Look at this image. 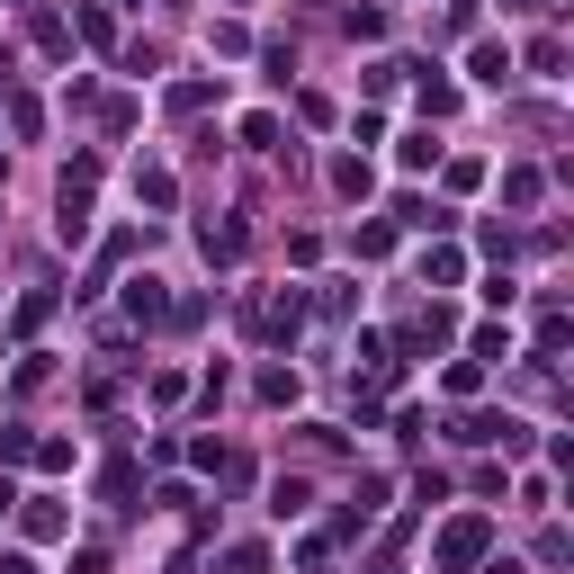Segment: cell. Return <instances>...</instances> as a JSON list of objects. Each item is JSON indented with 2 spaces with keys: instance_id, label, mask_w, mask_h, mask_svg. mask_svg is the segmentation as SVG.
<instances>
[{
  "instance_id": "obj_1",
  "label": "cell",
  "mask_w": 574,
  "mask_h": 574,
  "mask_svg": "<svg viewBox=\"0 0 574 574\" xmlns=\"http://www.w3.org/2000/svg\"><path fill=\"white\" fill-rule=\"evenodd\" d=\"M485 548H493V521H485V512H458V521H449L440 539H431V556H440L449 574H467V565H476Z\"/></svg>"
},
{
  "instance_id": "obj_2",
  "label": "cell",
  "mask_w": 574,
  "mask_h": 574,
  "mask_svg": "<svg viewBox=\"0 0 574 574\" xmlns=\"http://www.w3.org/2000/svg\"><path fill=\"white\" fill-rule=\"evenodd\" d=\"M449 440H458V449H493V440H502V449H530V422H512V413H467Z\"/></svg>"
},
{
  "instance_id": "obj_3",
  "label": "cell",
  "mask_w": 574,
  "mask_h": 574,
  "mask_svg": "<svg viewBox=\"0 0 574 574\" xmlns=\"http://www.w3.org/2000/svg\"><path fill=\"white\" fill-rule=\"evenodd\" d=\"M180 306L162 297V278H126V323H144V332H153V323H171Z\"/></svg>"
},
{
  "instance_id": "obj_4",
  "label": "cell",
  "mask_w": 574,
  "mask_h": 574,
  "mask_svg": "<svg viewBox=\"0 0 574 574\" xmlns=\"http://www.w3.org/2000/svg\"><path fill=\"white\" fill-rule=\"evenodd\" d=\"M297 323H306V297H297V287H278V297L261 306V332L269 341H297Z\"/></svg>"
},
{
  "instance_id": "obj_5",
  "label": "cell",
  "mask_w": 574,
  "mask_h": 574,
  "mask_svg": "<svg viewBox=\"0 0 574 574\" xmlns=\"http://www.w3.org/2000/svg\"><path fill=\"white\" fill-rule=\"evenodd\" d=\"M467 82L476 91H502V82H512V45H476L467 54Z\"/></svg>"
},
{
  "instance_id": "obj_6",
  "label": "cell",
  "mask_w": 574,
  "mask_h": 574,
  "mask_svg": "<svg viewBox=\"0 0 574 574\" xmlns=\"http://www.w3.org/2000/svg\"><path fill=\"white\" fill-rule=\"evenodd\" d=\"M10 512L28 521V539H63V530H72V521H63V502H45V493H36V502H10Z\"/></svg>"
},
{
  "instance_id": "obj_7",
  "label": "cell",
  "mask_w": 574,
  "mask_h": 574,
  "mask_svg": "<svg viewBox=\"0 0 574 574\" xmlns=\"http://www.w3.org/2000/svg\"><path fill=\"white\" fill-rule=\"evenodd\" d=\"M135 198H144V206H153V215H162V206L180 198V180H171L162 162H144V171H135Z\"/></svg>"
},
{
  "instance_id": "obj_8",
  "label": "cell",
  "mask_w": 574,
  "mask_h": 574,
  "mask_svg": "<svg viewBox=\"0 0 574 574\" xmlns=\"http://www.w3.org/2000/svg\"><path fill=\"white\" fill-rule=\"evenodd\" d=\"M243 243H252V234L234 225V215H225V225H206V234H198V252H206V261H243Z\"/></svg>"
},
{
  "instance_id": "obj_9",
  "label": "cell",
  "mask_w": 574,
  "mask_h": 574,
  "mask_svg": "<svg viewBox=\"0 0 574 574\" xmlns=\"http://www.w3.org/2000/svg\"><path fill=\"white\" fill-rule=\"evenodd\" d=\"M539 198H548V171H530V162L502 171V206H539Z\"/></svg>"
},
{
  "instance_id": "obj_10",
  "label": "cell",
  "mask_w": 574,
  "mask_h": 574,
  "mask_svg": "<svg viewBox=\"0 0 574 574\" xmlns=\"http://www.w3.org/2000/svg\"><path fill=\"white\" fill-rule=\"evenodd\" d=\"M422 278H431V287H458V278H467V252H449V243L422 252Z\"/></svg>"
},
{
  "instance_id": "obj_11",
  "label": "cell",
  "mask_w": 574,
  "mask_h": 574,
  "mask_svg": "<svg viewBox=\"0 0 574 574\" xmlns=\"http://www.w3.org/2000/svg\"><path fill=\"white\" fill-rule=\"evenodd\" d=\"M530 72L539 82H565V36H530Z\"/></svg>"
},
{
  "instance_id": "obj_12",
  "label": "cell",
  "mask_w": 574,
  "mask_h": 574,
  "mask_svg": "<svg viewBox=\"0 0 574 574\" xmlns=\"http://www.w3.org/2000/svg\"><path fill=\"white\" fill-rule=\"evenodd\" d=\"M10 135H19V144H36V135H45V108H36L28 91H10Z\"/></svg>"
},
{
  "instance_id": "obj_13",
  "label": "cell",
  "mask_w": 574,
  "mask_h": 574,
  "mask_svg": "<svg viewBox=\"0 0 574 574\" xmlns=\"http://www.w3.org/2000/svg\"><path fill=\"white\" fill-rule=\"evenodd\" d=\"M297 395H306L297 369H261V404H297Z\"/></svg>"
},
{
  "instance_id": "obj_14",
  "label": "cell",
  "mask_w": 574,
  "mask_h": 574,
  "mask_svg": "<svg viewBox=\"0 0 574 574\" xmlns=\"http://www.w3.org/2000/svg\"><path fill=\"white\" fill-rule=\"evenodd\" d=\"M269 512H278V521H306V485L278 476V485H269Z\"/></svg>"
},
{
  "instance_id": "obj_15",
  "label": "cell",
  "mask_w": 574,
  "mask_h": 574,
  "mask_svg": "<svg viewBox=\"0 0 574 574\" xmlns=\"http://www.w3.org/2000/svg\"><path fill=\"white\" fill-rule=\"evenodd\" d=\"M395 162H404V171H431V162H440V144H431V126H422V135H404V144H395Z\"/></svg>"
},
{
  "instance_id": "obj_16",
  "label": "cell",
  "mask_w": 574,
  "mask_h": 574,
  "mask_svg": "<svg viewBox=\"0 0 574 574\" xmlns=\"http://www.w3.org/2000/svg\"><path fill=\"white\" fill-rule=\"evenodd\" d=\"M332 189H341V198H369V162L341 153V162H332Z\"/></svg>"
},
{
  "instance_id": "obj_17",
  "label": "cell",
  "mask_w": 574,
  "mask_h": 574,
  "mask_svg": "<svg viewBox=\"0 0 574 574\" xmlns=\"http://www.w3.org/2000/svg\"><path fill=\"white\" fill-rule=\"evenodd\" d=\"M243 144H252V153H278V117L252 108V117H243Z\"/></svg>"
},
{
  "instance_id": "obj_18",
  "label": "cell",
  "mask_w": 574,
  "mask_h": 574,
  "mask_svg": "<svg viewBox=\"0 0 574 574\" xmlns=\"http://www.w3.org/2000/svg\"><path fill=\"white\" fill-rule=\"evenodd\" d=\"M215 99V82H171V117H198Z\"/></svg>"
},
{
  "instance_id": "obj_19",
  "label": "cell",
  "mask_w": 574,
  "mask_h": 574,
  "mask_svg": "<svg viewBox=\"0 0 574 574\" xmlns=\"http://www.w3.org/2000/svg\"><path fill=\"white\" fill-rule=\"evenodd\" d=\"M476 359H512V323H476Z\"/></svg>"
},
{
  "instance_id": "obj_20",
  "label": "cell",
  "mask_w": 574,
  "mask_h": 574,
  "mask_svg": "<svg viewBox=\"0 0 574 574\" xmlns=\"http://www.w3.org/2000/svg\"><path fill=\"white\" fill-rule=\"evenodd\" d=\"M45 315H54V297H45V287H28V297H19V315H10V323H19V332H36Z\"/></svg>"
},
{
  "instance_id": "obj_21",
  "label": "cell",
  "mask_w": 574,
  "mask_h": 574,
  "mask_svg": "<svg viewBox=\"0 0 574 574\" xmlns=\"http://www.w3.org/2000/svg\"><path fill=\"white\" fill-rule=\"evenodd\" d=\"M99 493H108V502H126V493H135V467H126V458H108V467H99Z\"/></svg>"
},
{
  "instance_id": "obj_22",
  "label": "cell",
  "mask_w": 574,
  "mask_h": 574,
  "mask_svg": "<svg viewBox=\"0 0 574 574\" xmlns=\"http://www.w3.org/2000/svg\"><path fill=\"white\" fill-rule=\"evenodd\" d=\"M458 108V82H422V117H449Z\"/></svg>"
},
{
  "instance_id": "obj_23",
  "label": "cell",
  "mask_w": 574,
  "mask_h": 574,
  "mask_svg": "<svg viewBox=\"0 0 574 574\" xmlns=\"http://www.w3.org/2000/svg\"><path fill=\"white\" fill-rule=\"evenodd\" d=\"M63 189H99V153H72L63 162Z\"/></svg>"
},
{
  "instance_id": "obj_24",
  "label": "cell",
  "mask_w": 574,
  "mask_h": 574,
  "mask_svg": "<svg viewBox=\"0 0 574 574\" xmlns=\"http://www.w3.org/2000/svg\"><path fill=\"white\" fill-rule=\"evenodd\" d=\"M395 252V225H359V261H386Z\"/></svg>"
},
{
  "instance_id": "obj_25",
  "label": "cell",
  "mask_w": 574,
  "mask_h": 574,
  "mask_svg": "<svg viewBox=\"0 0 574 574\" xmlns=\"http://www.w3.org/2000/svg\"><path fill=\"white\" fill-rule=\"evenodd\" d=\"M225 574H269V548H225Z\"/></svg>"
},
{
  "instance_id": "obj_26",
  "label": "cell",
  "mask_w": 574,
  "mask_h": 574,
  "mask_svg": "<svg viewBox=\"0 0 574 574\" xmlns=\"http://www.w3.org/2000/svg\"><path fill=\"white\" fill-rule=\"evenodd\" d=\"M19 458H36V440L28 431H0V467H19Z\"/></svg>"
},
{
  "instance_id": "obj_27",
  "label": "cell",
  "mask_w": 574,
  "mask_h": 574,
  "mask_svg": "<svg viewBox=\"0 0 574 574\" xmlns=\"http://www.w3.org/2000/svg\"><path fill=\"white\" fill-rule=\"evenodd\" d=\"M0 574H36V556H0Z\"/></svg>"
},
{
  "instance_id": "obj_28",
  "label": "cell",
  "mask_w": 574,
  "mask_h": 574,
  "mask_svg": "<svg viewBox=\"0 0 574 574\" xmlns=\"http://www.w3.org/2000/svg\"><path fill=\"white\" fill-rule=\"evenodd\" d=\"M10 502H19V485H10V476H0V512H10Z\"/></svg>"
}]
</instances>
